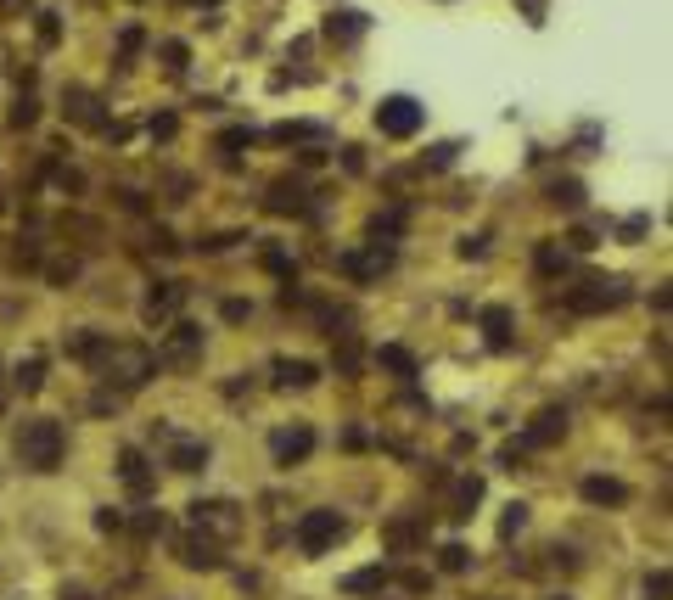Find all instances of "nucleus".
Segmentation results:
<instances>
[{"mask_svg":"<svg viewBox=\"0 0 673 600\" xmlns=\"http://www.w3.org/2000/svg\"><path fill=\"white\" fill-rule=\"evenodd\" d=\"M567 438V410L561 404H545V410L528 421V432H522V449H550V443Z\"/></svg>","mask_w":673,"mask_h":600,"instance_id":"obj_12","label":"nucleus"},{"mask_svg":"<svg viewBox=\"0 0 673 600\" xmlns=\"http://www.w3.org/2000/svg\"><path fill=\"white\" fill-rule=\"evenodd\" d=\"M62 107H68V124H79V129H107V107H101V96L96 90H68L62 96Z\"/></svg>","mask_w":673,"mask_h":600,"instance_id":"obj_14","label":"nucleus"},{"mask_svg":"<svg viewBox=\"0 0 673 600\" xmlns=\"http://www.w3.org/2000/svg\"><path fill=\"white\" fill-rule=\"evenodd\" d=\"M365 29H371V17L354 12V6H348V12H331V17H326V40H331V45H354Z\"/></svg>","mask_w":673,"mask_h":600,"instance_id":"obj_18","label":"nucleus"},{"mask_svg":"<svg viewBox=\"0 0 673 600\" xmlns=\"http://www.w3.org/2000/svg\"><path fill=\"white\" fill-rule=\"evenodd\" d=\"M6 393H12V376H6V365H0V415H6Z\"/></svg>","mask_w":673,"mask_h":600,"instance_id":"obj_48","label":"nucleus"},{"mask_svg":"<svg viewBox=\"0 0 673 600\" xmlns=\"http://www.w3.org/2000/svg\"><path fill=\"white\" fill-rule=\"evenodd\" d=\"M567 242H573V253H589V247H595V236H589V230H573Z\"/></svg>","mask_w":673,"mask_h":600,"instance_id":"obj_46","label":"nucleus"},{"mask_svg":"<svg viewBox=\"0 0 673 600\" xmlns=\"http://www.w3.org/2000/svg\"><path fill=\"white\" fill-rule=\"evenodd\" d=\"M623 303H629V281H617V275H589L567 292L573 315H606V309H623Z\"/></svg>","mask_w":673,"mask_h":600,"instance_id":"obj_3","label":"nucleus"},{"mask_svg":"<svg viewBox=\"0 0 673 600\" xmlns=\"http://www.w3.org/2000/svg\"><path fill=\"white\" fill-rule=\"evenodd\" d=\"M96 528L101 533H118V528H124V516H118V511H96Z\"/></svg>","mask_w":673,"mask_h":600,"instance_id":"obj_44","label":"nucleus"},{"mask_svg":"<svg viewBox=\"0 0 673 600\" xmlns=\"http://www.w3.org/2000/svg\"><path fill=\"white\" fill-rule=\"evenodd\" d=\"M556 600H567V595H556Z\"/></svg>","mask_w":673,"mask_h":600,"instance_id":"obj_50","label":"nucleus"},{"mask_svg":"<svg viewBox=\"0 0 673 600\" xmlns=\"http://www.w3.org/2000/svg\"><path fill=\"white\" fill-rule=\"evenodd\" d=\"M23 6H29V0H0V12H23Z\"/></svg>","mask_w":673,"mask_h":600,"instance_id":"obj_49","label":"nucleus"},{"mask_svg":"<svg viewBox=\"0 0 673 600\" xmlns=\"http://www.w3.org/2000/svg\"><path fill=\"white\" fill-rule=\"evenodd\" d=\"M101 343H107V337L85 326V331H68V343H62V348H68V359H79V365H90V359L101 354Z\"/></svg>","mask_w":673,"mask_h":600,"instance_id":"obj_23","label":"nucleus"},{"mask_svg":"<svg viewBox=\"0 0 673 600\" xmlns=\"http://www.w3.org/2000/svg\"><path fill=\"white\" fill-rule=\"evenodd\" d=\"M34 118H40V101H34V96H17V107H12V129H29Z\"/></svg>","mask_w":673,"mask_h":600,"instance_id":"obj_32","label":"nucleus"},{"mask_svg":"<svg viewBox=\"0 0 673 600\" xmlns=\"http://www.w3.org/2000/svg\"><path fill=\"white\" fill-rule=\"evenodd\" d=\"M12 387H23V393H40V387H45V359H40V354L23 359V365H17V376H12Z\"/></svg>","mask_w":673,"mask_h":600,"instance_id":"obj_26","label":"nucleus"},{"mask_svg":"<svg viewBox=\"0 0 673 600\" xmlns=\"http://www.w3.org/2000/svg\"><path fill=\"white\" fill-rule=\"evenodd\" d=\"M219 146H225V158H236V146H253V129H225Z\"/></svg>","mask_w":673,"mask_h":600,"instance_id":"obj_38","label":"nucleus"},{"mask_svg":"<svg viewBox=\"0 0 673 600\" xmlns=\"http://www.w3.org/2000/svg\"><path fill=\"white\" fill-rule=\"evenodd\" d=\"M399 236H404V208H387V214L371 219V242L376 247H393Z\"/></svg>","mask_w":673,"mask_h":600,"instance_id":"obj_22","label":"nucleus"},{"mask_svg":"<svg viewBox=\"0 0 673 600\" xmlns=\"http://www.w3.org/2000/svg\"><path fill=\"white\" fill-rule=\"evenodd\" d=\"M135 533H141V539L163 533V511H141V516H135Z\"/></svg>","mask_w":673,"mask_h":600,"instance_id":"obj_39","label":"nucleus"},{"mask_svg":"<svg viewBox=\"0 0 673 600\" xmlns=\"http://www.w3.org/2000/svg\"><path fill=\"white\" fill-rule=\"evenodd\" d=\"M522 528H528V505L511 500V505H505V516H500V539H516Z\"/></svg>","mask_w":673,"mask_h":600,"instance_id":"obj_29","label":"nucleus"},{"mask_svg":"<svg viewBox=\"0 0 673 600\" xmlns=\"http://www.w3.org/2000/svg\"><path fill=\"white\" fill-rule=\"evenodd\" d=\"M90 371H96V382L107 387V393H141L152 376H158V354L141 343H101V354L90 359Z\"/></svg>","mask_w":673,"mask_h":600,"instance_id":"obj_1","label":"nucleus"},{"mask_svg":"<svg viewBox=\"0 0 673 600\" xmlns=\"http://www.w3.org/2000/svg\"><path fill=\"white\" fill-rule=\"evenodd\" d=\"M135 51H141V29H124V40H118V62L129 68V57H135Z\"/></svg>","mask_w":673,"mask_h":600,"instance_id":"obj_40","label":"nucleus"},{"mask_svg":"<svg viewBox=\"0 0 673 600\" xmlns=\"http://www.w3.org/2000/svg\"><path fill=\"white\" fill-rule=\"evenodd\" d=\"M387 264H393V247H376L371 242V253H343L337 258V270L348 275V281H371V275H382Z\"/></svg>","mask_w":673,"mask_h":600,"instance_id":"obj_16","label":"nucleus"},{"mask_svg":"<svg viewBox=\"0 0 673 600\" xmlns=\"http://www.w3.org/2000/svg\"><path fill=\"white\" fill-rule=\"evenodd\" d=\"M472 567V550L466 544H444V572H466Z\"/></svg>","mask_w":673,"mask_h":600,"instance_id":"obj_33","label":"nucleus"},{"mask_svg":"<svg viewBox=\"0 0 673 600\" xmlns=\"http://www.w3.org/2000/svg\"><path fill=\"white\" fill-rule=\"evenodd\" d=\"M146 129H152V141H174V129H180V118H174V113H158V118H152Z\"/></svg>","mask_w":673,"mask_h":600,"instance_id":"obj_36","label":"nucleus"},{"mask_svg":"<svg viewBox=\"0 0 673 600\" xmlns=\"http://www.w3.org/2000/svg\"><path fill=\"white\" fill-rule=\"evenodd\" d=\"M376 365H382V371H393V376H404V382L416 376V354H410V348H399V343L376 348Z\"/></svg>","mask_w":673,"mask_h":600,"instance_id":"obj_20","label":"nucleus"},{"mask_svg":"<svg viewBox=\"0 0 673 600\" xmlns=\"http://www.w3.org/2000/svg\"><path fill=\"white\" fill-rule=\"evenodd\" d=\"M387 584H393V572L387 567H365V572H354V578H343L348 595H371V589H387Z\"/></svg>","mask_w":673,"mask_h":600,"instance_id":"obj_24","label":"nucleus"},{"mask_svg":"<svg viewBox=\"0 0 673 600\" xmlns=\"http://www.w3.org/2000/svg\"><path fill=\"white\" fill-rule=\"evenodd\" d=\"M219 550H225V544H214L208 533H197V528L174 533V556H180V567H191V572H219V567H225Z\"/></svg>","mask_w":673,"mask_h":600,"instance_id":"obj_9","label":"nucleus"},{"mask_svg":"<svg viewBox=\"0 0 673 600\" xmlns=\"http://www.w3.org/2000/svg\"><path fill=\"white\" fill-rule=\"evenodd\" d=\"M483 331H488V348H511V309H500V303H494V309H483Z\"/></svg>","mask_w":673,"mask_h":600,"instance_id":"obj_21","label":"nucleus"},{"mask_svg":"<svg viewBox=\"0 0 673 600\" xmlns=\"http://www.w3.org/2000/svg\"><path fill=\"white\" fill-rule=\"evenodd\" d=\"M17 460L29 466V472H57L62 455H68V432H62V421H45V415H34V421H23L12 438Z\"/></svg>","mask_w":673,"mask_h":600,"instance_id":"obj_2","label":"nucleus"},{"mask_svg":"<svg viewBox=\"0 0 673 600\" xmlns=\"http://www.w3.org/2000/svg\"><path fill=\"white\" fill-rule=\"evenodd\" d=\"M567 264H573V253L561 242H545L539 247V275H567Z\"/></svg>","mask_w":673,"mask_h":600,"instance_id":"obj_27","label":"nucleus"},{"mask_svg":"<svg viewBox=\"0 0 673 600\" xmlns=\"http://www.w3.org/2000/svg\"><path fill=\"white\" fill-rule=\"evenodd\" d=\"M230 242H242V230H219V236H208V242H202V253H225Z\"/></svg>","mask_w":673,"mask_h":600,"instance_id":"obj_41","label":"nucleus"},{"mask_svg":"<svg viewBox=\"0 0 673 600\" xmlns=\"http://www.w3.org/2000/svg\"><path fill=\"white\" fill-rule=\"evenodd\" d=\"M270 382L281 387V393H309V387L320 382V365H315V359L281 354V359H270Z\"/></svg>","mask_w":673,"mask_h":600,"instance_id":"obj_11","label":"nucleus"},{"mask_svg":"<svg viewBox=\"0 0 673 600\" xmlns=\"http://www.w3.org/2000/svg\"><path fill=\"white\" fill-rule=\"evenodd\" d=\"M186 309V286L180 281H158L146 298V326H174V315Z\"/></svg>","mask_w":673,"mask_h":600,"instance_id":"obj_13","label":"nucleus"},{"mask_svg":"<svg viewBox=\"0 0 673 600\" xmlns=\"http://www.w3.org/2000/svg\"><path fill=\"white\" fill-rule=\"evenodd\" d=\"M376 129L393 135V141H410L421 129V101L416 96H387L382 107H376Z\"/></svg>","mask_w":673,"mask_h":600,"instance_id":"obj_7","label":"nucleus"},{"mask_svg":"<svg viewBox=\"0 0 673 600\" xmlns=\"http://www.w3.org/2000/svg\"><path fill=\"white\" fill-rule=\"evenodd\" d=\"M545 197L556 202V208H567V214H573V208H584V180H550Z\"/></svg>","mask_w":673,"mask_h":600,"instance_id":"obj_25","label":"nucleus"},{"mask_svg":"<svg viewBox=\"0 0 673 600\" xmlns=\"http://www.w3.org/2000/svg\"><path fill=\"white\" fill-rule=\"evenodd\" d=\"M584 500L589 505H629V483H617V477H584Z\"/></svg>","mask_w":673,"mask_h":600,"instance_id":"obj_19","label":"nucleus"},{"mask_svg":"<svg viewBox=\"0 0 673 600\" xmlns=\"http://www.w3.org/2000/svg\"><path fill=\"white\" fill-rule=\"evenodd\" d=\"M292 539H298L303 556H326L331 544L348 539V516H343V511H309V516L298 522V533H292Z\"/></svg>","mask_w":673,"mask_h":600,"instance_id":"obj_5","label":"nucleus"},{"mask_svg":"<svg viewBox=\"0 0 673 600\" xmlns=\"http://www.w3.org/2000/svg\"><path fill=\"white\" fill-rule=\"evenodd\" d=\"M186 522L197 533H208L214 544H230L236 533H242V511H236L230 500H191L186 505Z\"/></svg>","mask_w":673,"mask_h":600,"instance_id":"obj_4","label":"nucleus"},{"mask_svg":"<svg viewBox=\"0 0 673 600\" xmlns=\"http://www.w3.org/2000/svg\"><path fill=\"white\" fill-rule=\"evenodd\" d=\"M202 348H208L202 326H191V320H174L169 337H163V348H158V365H169V371H197V365H202Z\"/></svg>","mask_w":673,"mask_h":600,"instance_id":"obj_6","label":"nucleus"},{"mask_svg":"<svg viewBox=\"0 0 673 600\" xmlns=\"http://www.w3.org/2000/svg\"><path fill=\"white\" fill-rule=\"evenodd\" d=\"M455 152H460V146L444 141V146H432V158H427V163H432V169H449V163H455Z\"/></svg>","mask_w":673,"mask_h":600,"instance_id":"obj_42","label":"nucleus"},{"mask_svg":"<svg viewBox=\"0 0 673 600\" xmlns=\"http://www.w3.org/2000/svg\"><path fill=\"white\" fill-rule=\"evenodd\" d=\"M477 500H483V477H460V488H455V516H472Z\"/></svg>","mask_w":673,"mask_h":600,"instance_id":"obj_28","label":"nucleus"},{"mask_svg":"<svg viewBox=\"0 0 673 600\" xmlns=\"http://www.w3.org/2000/svg\"><path fill=\"white\" fill-rule=\"evenodd\" d=\"M247 315H253V309H247L242 298H230V303H225V320H247Z\"/></svg>","mask_w":673,"mask_h":600,"instance_id":"obj_47","label":"nucleus"},{"mask_svg":"<svg viewBox=\"0 0 673 600\" xmlns=\"http://www.w3.org/2000/svg\"><path fill=\"white\" fill-rule=\"evenodd\" d=\"M337 371H343V376L359 371V343H354V331H343V348H337Z\"/></svg>","mask_w":673,"mask_h":600,"instance_id":"obj_31","label":"nucleus"},{"mask_svg":"<svg viewBox=\"0 0 673 600\" xmlns=\"http://www.w3.org/2000/svg\"><path fill=\"white\" fill-rule=\"evenodd\" d=\"M315 135H320L315 124H281L275 129V141H315Z\"/></svg>","mask_w":673,"mask_h":600,"instance_id":"obj_37","label":"nucleus"},{"mask_svg":"<svg viewBox=\"0 0 673 600\" xmlns=\"http://www.w3.org/2000/svg\"><path fill=\"white\" fill-rule=\"evenodd\" d=\"M158 57H163V68H169V73H186L191 51H186V40H163V45H158Z\"/></svg>","mask_w":673,"mask_h":600,"instance_id":"obj_30","label":"nucleus"},{"mask_svg":"<svg viewBox=\"0 0 673 600\" xmlns=\"http://www.w3.org/2000/svg\"><path fill=\"white\" fill-rule=\"evenodd\" d=\"M270 455H275V466H298V460H309L315 455V427H275L270 432Z\"/></svg>","mask_w":673,"mask_h":600,"instance_id":"obj_10","label":"nucleus"},{"mask_svg":"<svg viewBox=\"0 0 673 600\" xmlns=\"http://www.w3.org/2000/svg\"><path fill=\"white\" fill-rule=\"evenodd\" d=\"M488 253V236H466V242H460V258H483Z\"/></svg>","mask_w":673,"mask_h":600,"instance_id":"obj_43","label":"nucleus"},{"mask_svg":"<svg viewBox=\"0 0 673 600\" xmlns=\"http://www.w3.org/2000/svg\"><path fill=\"white\" fill-rule=\"evenodd\" d=\"M169 466L174 472H202V466H208V443L202 438H174L169 432Z\"/></svg>","mask_w":673,"mask_h":600,"instance_id":"obj_17","label":"nucleus"},{"mask_svg":"<svg viewBox=\"0 0 673 600\" xmlns=\"http://www.w3.org/2000/svg\"><path fill=\"white\" fill-rule=\"evenodd\" d=\"M416 539H421V533L410 528V522H393V528H387V544H393V550H410Z\"/></svg>","mask_w":673,"mask_h":600,"instance_id":"obj_35","label":"nucleus"},{"mask_svg":"<svg viewBox=\"0 0 673 600\" xmlns=\"http://www.w3.org/2000/svg\"><path fill=\"white\" fill-rule=\"evenodd\" d=\"M118 483H124L135 500H152V494H158V466H152L135 443H124V449H118Z\"/></svg>","mask_w":673,"mask_h":600,"instance_id":"obj_8","label":"nucleus"},{"mask_svg":"<svg viewBox=\"0 0 673 600\" xmlns=\"http://www.w3.org/2000/svg\"><path fill=\"white\" fill-rule=\"evenodd\" d=\"M40 40H45V45H57V17H51V12L40 17Z\"/></svg>","mask_w":673,"mask_h":600,"instance_id":"obj_45","label":"nucleus"},{"mask_svg":"<svg viewBox=\"0 0 673 600\" xmlns=\"http://www.w3.org/2000/svg\"><path fill=\"white\" fill-rule=\"evenodd\" d=\"M668 589H673L668 567H657V572H651V578H645V600H668Z\"/></svg>","mask_w":673,"mask_h":600,"instance_id":"obj_34","label":"nucleus"},{"mask_svg":"<svg viewBox=\"0 0 673 600\" xmlns=\"http://www.w3.org/2000/svg\"><path fill=\"white\" fill-rule=\"evenodd\" d=\"M264 202H270V214H309V186H303L298 174H281Z\"/></svg>","mask_w":673,"mask_h":600,"instance_id":"obj_15","label":"nucleus"}]
</instances>
